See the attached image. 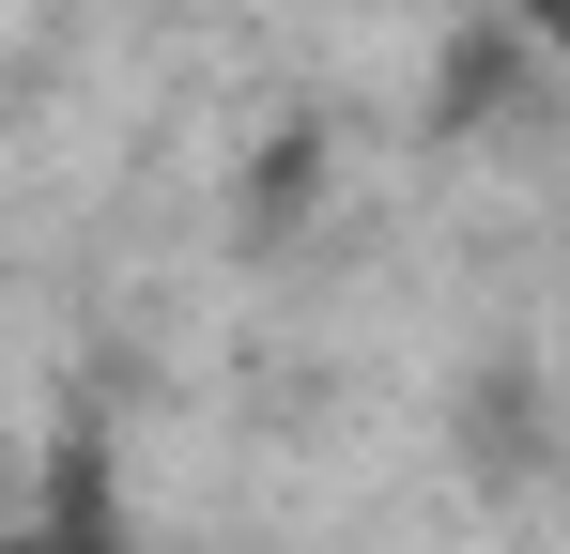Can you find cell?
Wrapping results in <instances>:
<instances>
[{
	"instance_id": "cell-1",
	"label": "cell",
	"mask_w": 570,
	"mask_h": 554,
	"mask_svg": "<svg viewBox=\"0 0 570 554\" xmlns=\"http://www.w3.org/2000/svg\"><path fill=\"white\" fill-rule=\"evenodd\" d=\"M0 554H124V540H108L94 508H47V524H16V540H0Z\"/></svg>"
},
{
	"instance_id": "cell-2",
	"label": "cell",
	"mask_w": 570,
	"mask_h": 554,
	"mask_svg": "<svg viewBox=\"0 0 570 554\" xmlns=\"http://www.w3.org/2000/svg\"><path fill=\"white\" fill-rule=\"evenodd\" d=\"M556 16H570V0H509V31H556Z\"/></svg>"
}]
</instances>
